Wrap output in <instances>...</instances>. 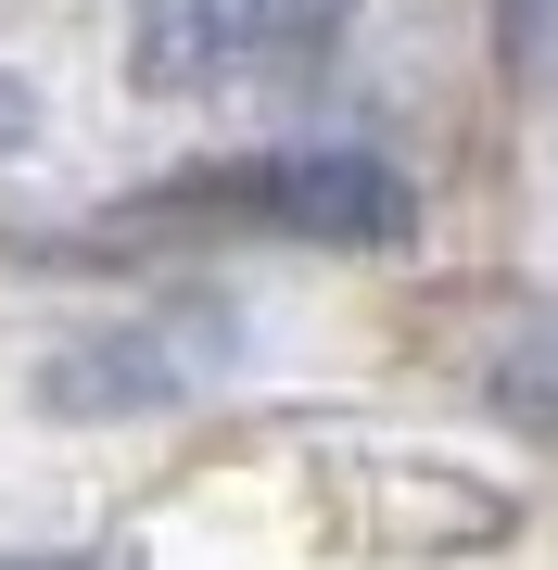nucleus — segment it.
Returning <instances> with one entry per match:
<instances>
[{
  "mask_svg": "<svg viewBox=\"0 0 558 570\" xmlns=\"http://www.w3.org/2000/svg\"><path fill=\"white\" fill-rule=\"evenodd\" d=\"M407 178L369 153H254V165H216V178H166L115 216L127 228H254V242H317V254H381L407 242Z\"/></svg>",
  "mask_w": 558,
  "mask_h": 570,
  "instance_id": "obj_1",
  "label": "nucleus"
},
{
  "mask_svg": "<svg viewBox=\"0 0 558 570\" xmlns=\"http://www.w3.org/2000/svg\"><path fill=\"white\" fill-rule=\"evenodd\" d=\"M140 26V77L153 89H242L305 63L343 26V0H127Z\"/></svg>",
  "mask_w": 558,
  "mask_h": 570,
  "instance_id": "obj_2",
  "label": "nucleus"
},
{
  "mask_svg": "<svg viewBox=\"0 0 558 570\" xmlns=\"http://www.w3.org/2000/svg\"><path fill=\"white\" fill-rule=\"evenodd\" d=\"M546 51H558V0H508V63L546 77Z\"/></svg>",
  "mask_w": 558,
  "mask_h": 570,
  "instance_id": "obj_3",
  "label": "nucleus"
},
{
  "mask_svg": "<svg viewBox=\"0 0 558 570\" xmlns=\"http://www.w3.org/2000/svg\"><path fill=\"white\" fill-rule=\"evenodd\" d=\"M0 570H77V558H0Z\"/></svg>",
  "mask_w": 558,
  "mask_h": 570,
  "instance_id": "obj_4",
  "label": "nucleus"
}]
</instances>
